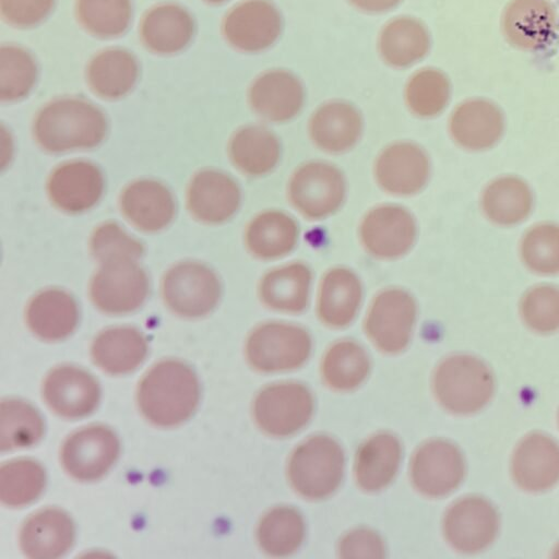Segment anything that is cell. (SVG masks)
<instances>
[{
	"label": "cell",
	"mask_w": 559,
	"mask_h": 559,
	"mask_svg": "<svg viewBox=\"0 0 559 559\" xmlns=\"http://www.w3.org/2000/svg\"><path fill=\"white\" fill-rule=\"evenodd\" d=\"M200 400V385L194 371L175 359L162 360L142 378L138 404L143 416L160 427L186 421Z\"/></svg>",
	"instance_id": "cell-1"
},
{
	"label": "cell",
	"mask_w": 559,
	"mask_h": 559,
	"mask_svg": "<svg viewBox=\"0 0 559 559\" xmlns=\"http://www.w3.org/2000/svg\"><path fill=\"white\" fill-rule=\"evenodd\" d=\"M34 131L45 150L63 152L99 144L106 135L107 122L92 104L63 98L50 103L38 114Z\"/></svg>",
	"instance_id": "cell-2"
},
{
	"label": "cell",
	"mask_w": 559,
	"mask_h": 559,
	"mask_svg": "<svg viewBox=\"0 0 559 559\" xmlns=\"http://www.w3.org/2000/svg\"><path fill=\"white\" fill-rule=\"evenodd\" d=\"M433 386L439 402L455 414L483 408L493 392V379L487 366L468 355L443 360L436 370Z\"/></svg>",
	"instance_id": "cell-3"
},
{
	"label": "cell",
	"mask_w": 559,
	"mask_h": 559,
	"mask_svg": "<svg viewBox=\"0 0 559 559\" xmlns=\"http://www.w3.org/2000/svg\"><path fill=\"white\" fill-rule=\"evenodd\" d=\"M343 471V451L335 440L326 436H314L301 443L288 465L293 487L308 499H322L334 492Z\"/></svg>",
	"instance_id": "cell-4"
},
{
	"label": "cell",
	"mask_w": 559,
	"mask_h": 559,
	"mask_svg": "<svg viewBox=\"0 0 559 559\" xmlns=\"http://www.w3.org/2000/svg\"><path fill=\"white\" fill-rule=\"evenodd\" d=\"M163 297L177 314L199 318L211 312L221 297L216 274L198 262L173 266L163 280Z\"/></svg>",
	"instance_id": "cell-5"
},
{
	"label": "cell",
	"mask_w": 559,
	"mask_h": 559,
	"mask_svg": "<svg viewBox=\"0 0 559 559\" xmlns=\"http://www.w3.org/2000/svg\"><path fill=\"white\" fill-rule=\"evenodd\" d=\"M311 349L309 334L301 328L266 323L257 328L246 346L247 358L261 371H280L302 365Z\"/></svg>",
	"instance_id": "cell-6"
},
{
	"label": "cell",
	"mask_w": 559,
	"mask_h": 559,
	"mask_svg": "<svg viewBox=\"0 0 559 559\" xmlns=\"http://www.w3.org/2000/svg\"><path fill=\"white\" fill-rule=\"evenodd\" d=\"M148 294L145 272L130 259L102 263L91 283V297L104 312L120 314L138 309Z\"/></svg>",
	"instance_id": "cell-7"
},
{
	"label": "cell",
	"mask_w": 559,
	"mask_h": 559,
	"mask_svg": "<svg viewBox=\"0 0 559 559\" xmlns=\"http://www.w3.org/2000/svg\"><path fill=\"white\" fill-rule=\"evenodd\" d=\"M313 403L309 390L299 383H280L264 388L253 404L259 427L275 437H286L310 419Z\"/></svg>",
	"instance_id": "cell-8"
},
{
	"label": "cell",
	"mask_w": 559,
	"mask_h": 559,
	"mask_svg": "<svg viewBox=\"0 0 559 559\" xmlns=\"http://www.w3.org/2000/svg\"><path fill=\"white\" fill-rule=\"evenodd\" d=\"M120 443L116 433L103 425H93L73 432L61 450L66 472L81 481L103 477L118 459Z\"/></svg>",
	"instance_id": "cell-9"
},
{
	"label": "cell",
	"mask_w": 559,
	"mask_h": 559,
	"mask_svg": "<svg viewBox=\"0 0 559 559\" xmlns=\"http://www.w3.org/2000/svg\"><path fill=\"white\" fill-rule=\"evenodd\" d=\"M288 192L299 212L310 218H321L335 212L342 204L345 180L332 165L308 163L293 175Z\"/></svg>",
	"instance_id": "cell-10"
},
{
	"label": "cell",
	"mask_w": 559,
	"mask_h": 559,
	"mask_svg": "<svg viewBox=\"0 0 559 559\" xmlns=\"http://www.w3.org/2000/svg\"><path fill=\"white\" fill-rule=\"evenodd\" d=\"M416 318L413 297L401 289H389L373 300L366 320V331L383 352L397 353L407 345Z\"/></svg>",
	"instance_id": "cell-11"
},
{
	"label": "cell",
	"mask_w": 559,
	"mask_h": 559,
	"mask_svg": "<svg viewBox=\"0 0 559 559\" xmlns=\"http://www.w3.org/2000/svg\"><path fill=\"white\" fill-rule=\"evenodd\" d=\"M43 395L59 416L75 419L90 415L97 407L100 389L87 371L74 366H59L46 377Z\"/></svg>",
	"instance_id": "cell-12"
},
{
	"label": "cell",
	"mask_w": 559,
	"mask_h": 559,
	"mask_svg": "<svg viewBox=\"0 0 559 559\" xmlns=\"http://www.w3.org/2000/svg\"><path fill=\"white\" fill-rule=\"evenodd\" d=\"M447 540L462 552L486 548L496 537L498 516L492 506L483 498L468 497L455 502L443 523Z\"/></svg>",
	"instance_id": "cell-13"
},
{
	"label": "cell",
	"mask_w": 559,
	"mask_h": 559,
	"mask_svg": "<svg viewBox=\"0 0 559 559\" xmlns=\"http://www.w3.org/2000/svg\"><path fill=\"white\" fill-rule=\"evenodd\" d=\"M464 475V461L459 449L444 440L421 445L412 462L415 487L428 497H441L455 489Z\"/></svg>",
	"instance_id": "cell-14"
},
{
	"label": "cell",
	"mask_w": 559,
	"mask_h": 559,
	"mask_svg": "<svg viewBox=\"0 0 559 559\" xmlns=\"http://www.w3.org/2000/svg\"><path fill=\"white\" fill-rule=\"evenodd\" d=\"M500 25L511 46L535 51L554 35L557 14L548 0H510L502 11Z\"/></svg>",
	"instance_id": "cell-15"
},
{
	"label": "cell",
	"mask_w": 559,
	"mask_h": 559,
	"mask_svg": "<svg viewBox=\"0 0 559 559\" xmlns=\"http://www.w3.org/2000/svg\"><path fill=\"white\" fill-rule=\"evenodd\" d=\"M361 240L374 257L394 259L406 253L416 237L412 214L396 205H384L369 212L362 221Z\"/></svg>",
	"instance_id": "cell-16"
},
{
	"label": "cell",
	"mask_w": 559,
	"mask_h": 559,
	"mask_svg": "<svg viewBox=\"0 0 559 559\" xmlns=\"http://www.w3.org/2000/svg\"><path fill=\"white\" fill-rule=\"evenodd\" d=\"M281 32V16L265 0H248L234 8L224 21L227 40L243 51H259L271 46Z\"/></svg>",
	"instance_id": "cell-17"
},
{
	"label": "cell",
	"mask_w": 559,
	"mask_h": 559,
	"mask_svg": "<svg viewBox=\"0 0 559 559\" xmlns=\"http://www.w3.org/2000/svg\"><path fill=\"white\" fill-rule=\"evenodd\" d=\"M104 191V177L99 168L84 160L59 166L48 181V194L59 209L79 213L94 206Z\"/></svg>",
	"instance_id": "cell-18"
},
{
	"label": "cell",
	"mask_w": 559,
	"mask_h": 559,
	"mask_svg": "<svg viewBox=\"0 0 559 559\" xmlns=\"http://www.w3.org/2000/svg\"><path fill=\"white\" fill-rule=\"evenodd\" d=\"M74 525L68 513L57 508L40 510L22 525L20 545L24 555L35 559L63 556L73 545Z\"/></svg>",
	"instance_id": "cell-19"
},
{
	"label": "cell",
	"mask_w": 559,
	"mask_h": 559,
	"mask_svg": "<svg viewBox=\"0 0 559 559\" xmlns=\"http://www.w3.org/2000/svg\"><path fill=\"white\" fill-rule=\"evenodd\" d=\"M429 176V160L424 151L412 143H396L385 148L376 164L379 185L394 194L419 191Z\"/></svg>",
	"instance_id": "cell-20"
},
{
	"label": "cell",
	"mask_w": 559,
	"mask_h": 559,
	"mask_svg": "<svg viewBox=\"0 0 559 559\" xmlns=\"http://www.w3.org/2000/svg\"><path fill=\"white\" fill-rule=\"evenodd\" d=\"M516 484L528 491H542L559 480V447L549 437L533 433L518 445L512 460Z\"/></svg>",
	"instance_id": "cell-21"
},
{
	"label": "cell",
	"mask_w": 559,
	"mask_h": 559,
	"mask_svg": "<svg viewBox=\"0 0 559 559\" xmlns=\"http://www.w3.org/2000/svg\"><path fill=\"white\" fill-rule=\"evenodd\" d=\"M240 204L238 185L217 170L198 173L188 190L191 213L205 223H222L230 218Z\"/></svg>",
	"instance_id": "cell-22"
},
{
	"label": "cell",
	"mask_w": 559,
	"mask_h": 559,
	"mask_svg": "<svg viewBox=\"0 0 559 559\" xmlns=\"http://www.w3.org/2000/svg\"><path fill=\"white\" fill-rule=\"evenodd\" d=\"M450 131L453 139L466 148H487L502 134L503 115L499 107L488 99H468L453 111Z\"/></svg>",
	"instance_id": "cell-23"
},
{
	"label": "cell",
	"mask_w": 559,
	"mask_h": 559,
	"mask_svg": "<svg viewBox=\"0 0 559 559\" xmlns=\"http://www.w3.org/2000/svg\"><path fill=\"white\" fill-rule=\"evenodd\" d=\"M121 209L127 218L145 231L165 228L174 218L175 201L170 191L160 182L138 180L128 186L121 195Z\"/></svg>",
	"instance_id": "cell-24"
},
{
	"label": "cell",
	"mask_w": 559,
	"mask_h": 559,
	"mask_svg": "<svg viewBox=\"0 0 559 559\" xmlns=\"http://www.w3.org/2000/svg\"><path fill=\"white\" fill-rule=\"evenodd\" d=\"M302 99L300 82L283 70L263 73L250 90V103L253 109L272 121H284L296 116L302 106Z\"/></svg>",
	"instance_id": "cell-25"
},
{
	"label": "cell",
	"mask_w": 559,
	"mask_h": 559,
	"mask_svg": "<svg viewBox=\"0 0 559 559\" xmlns=\"http://www.w3.org/2000/svg\"><path fill=\"white\" fill-rule=\"evenodd\" d=\"M26 321L32 332L45 341L68 337L79 322V308L68 293L53 288L37 294L28 304Z\"/></svg>",
	"instance_id": "cell-26"
},
{
	"label": "cell",
	"mask_w": 559,
	"mask_h": 559,
	"mask_svg": "<svg viewBox=\"0 0 559 559\" xmlns=\"http://www.w3.org/2000/svg\"><path fill=\"white\" fill-rule=\"evenodd\" d=\"M91 354L102 370L110 374H124L136 369L145 359L147 343L134 328H110L96 336Z\"/></svg>",
	"instance_id": "cell-27"
},
{
	"label": "cell",
	"mask_w": 559,
	"mask_h": 559,
	"mask_svg": "<svg viewBox=\"0 0 559 559\" xmlns=\"http://www.w3.org/2000/svg\"><path fill=\"white\" fill-rule=\"evenodd\" d=\"M361 129L359 112L343 102L323 105L310 121V135L313 142L330 153L349 150L359 139Z\"/></svg>",
	"instance_id": "cell-28"
},
{
	"label": "cell",
	"mask_w": 559,
	"mask_h": 559,
	"mask_svg": "<svg viewBox=\"0 0 559 559\" xmlns=\"http://www.w3.org/2000/svg\"><path fill=\"white\" fill-rule=\"evenodd\" d=\"M361 296V284L352 271L333 269L324 276L320 287L319 316L331 326L347 325L359 308Z\"/></svg>",
	"instance_id": "cell-29"
},
{
	"label": "cell",
	"mask_w": 559,
	"mask_h": 559,
	"mask_svg": "<svg viewBox=\"0 0 559 559\" xmlns=\"http://www.w3.org/2000/svg\"><path fill=\"white\" fill-rule=\"evenodd\" d=\"M193 23L190 14L175 4L152 9L143 19L141 35L153 51L171 53L181 50L190 41Z\"/></svg>",
	"instance_id": "cell-30"
},
{
	"label": "cell",
	"mask_w": 559,
	"mask_h": 559,
	"mask_svg": "<svg viewBox=\"0 0 559 559\" xmlns=\"http://www.w3.org/2000/svg\"><path fill=\"white\" fill-rule=\"evenodd\" d=\"M401 460L399 440L390 433H378L367 440L356 457V478L367 491L385 487L395 476Z\"/></svg>",
	"instance_id": "cell-31"
},
{
	"label": "cell",
	"mask_w": 559,
	"mask_h": 559,
	"mask_svg": "<svg viewBox=\"0 0 559 559\" xmlns=\"http://www.w3.org/2000/svg\"><path fill=\"white\" fill-rule=\"evenodd\" d=\"M310 282L309 269L294 263L267 273L261 282L260 295L273 309L298 312L307 306Z\"/></svg>",
	"instance_id": "cell-32"
},
{
	"label": "cell",
	"mask_w": 559,
	"mask_h": 559,
	"mask_svg": "<svg viewBox=\"0 0 559 559\" xmlns=\"http://www.w3.org/2000/svg\"><path fill=\"white\" fill-rule=\"evenodd\" d=\"M298 228L288 215L270 211L257 216L248 226L246 241L249 250L261 259L285 255L295 247Z\"/></svg>",
	"instance_id": "cell-33"
},
{
	"label": "cell",
	"mask_w": 559,
	"mask_h": 559,
	"mask_svg": "<svg viewBox=\"0 0 559 559\" xmlns=\"http://www.w3.org/2000/svg\"><path fill=\"white\" fill-rule=\"evenodd\" d=\"M138 78L134 57L126 50L108 49L98 53L87 69L91 87L106 98H117L127 94Z\"/></svg>",
	"instance_id": "cell-34"
},
{
	"label": "cell",
	"mask_w": 559,
	"mask_h": 559,
	"mask_svg": "<svg viewBox=\"0 0 559 559\" xmlns=\"http://www.w3.org/2000/svg\"><path fill=\"white\" fill-rule=\"evenodd\" d=\"M234 164L248 175L270 171L280 157V144L275 135L261 127L240 129L229 146Z\"/></svg>",
	"instance_id": "cell-35"
},
{
	"label": "cell",
	"mask_w": 559,
	"mask_h": 559,
	"mask_svg": "<svg viewBox=\"0 0 559 559\" xmlns=\"http://www.w3.org/2000/svg\"><path fill=\"white\" fill-rule=\"evenodd\" d=\"M380 52L395 67H405L423 58L429 48V36L416 20L400 17L390 22L380 35Z\"/></svg>",
	"instance_id": "cell-36"
},
{
	"label": "cell",
	"mask_w": 559,
	"mask_h": 559,
	"mask_svg": "<svg viewBox=\"0 0 559 559\" xmlns=\"http://www.w3.org/2000/svg\"><path fill=\"white\" fill-rule=\"evenodd\" d=\"M531 207V190L519 178H499L487 187L483 195V209L497 224H516L528 215Z\"/></svg>",
	"instance_id": "cell-37"
},
{
	"label": "cell",
	"mask_w": 559,
	"mask_h": 559,
	"mask_svg": "<svg viewBox=\"0 0 559 559\" xmlns=\"http://www.w3.org/2000/svg\"><path fill=\"white\" fill-rule=\"evenodd\" d=\"M43 417L31 404L7 399L0 405V449L8 451L37 443L44 436Z\"/></svg>",
	"instance_id": "cell-38"
},
{
	"label": "cell",
	"mask_w": 559,
	"mask_h": 559,
	"mask_svg": "<svg viewBox=\"0 0 559 559\" xmlns=\"http://www.w3.org/2000/svg\"><path fill=\"white\" fill-rule=\"evenodd\" d=\"M305 533L300 513L289 507L269 511L258 527V540L269 555L283 557L293 554L300 546Z\"/></svg>",
	"instance_id": "cell-39"
},
{
	"label": "cell",
	"mask_w": 559,
	"mask_h": 559,
	"mask_svg": "<svg viewBox=\"0 0 559 559\" xmlns=\"http://www.w3.org/2000/svg\"><path fill=\"white\" fill-rule=\"evenodd\" d=\"M46 485V472L36 461L20 459L0 469V499L9 507H22L37 499Z\"/></svg>",
	"instance_id": "cell-40"
},
{
	"label": "cell",
	"mask_w": 559,
	"mask_h": 559,
	"mask_svg": "<svg viewBox=\"0 0 559 559\" xmlns=\"http://www.w3.org/2000/svg\"><path fill=\"white\" fill-rule=\"evenodd\" d=\"M369 367L368 356L358 344L342 341L326 353L322 373L331 388L347 391L358 386L366 379Z\"/></svg>",
	"instance_id": "cell-41"
},
{
	"label": "cell",
	"mask_w": 559,
	"mask_h": 559,
	"mask_svg": "<svg viewBox=\"0 0 559 559\" xmlns=\"http://www.w3.org/2000/svg\"><path fill=\"white\" fill-rule=\"evenodd\" d=\"M451 87L447 75L437 69L417 72L406 87L409 108L421 117H432L441 112L450 98Z\"/></svg>",
	"instance_id": "cell-42"
},
{
	"label": "cell",
	"mask_w": 559,
	"mask_h": 559,
	"mask_svg": "<svg viewBox=\"0 0 559 559\" xmlns=\"http://www.w3.org/2000/svg\"><path fill=\"white\" fill-rule=\"evenodd\" d=\"M78 15L91 33L110 37L123 33L131 19L130 0H79Z\"/></svg>",
	"instance_id": "cell-43"
},
{
	"label": "cell",
	"mask_w": 559,
	"mask_h": 559,
	"mask_svg": "<svg viewBox=\"0 0 559 559\" xmlns=\"http://www.w3.org/2000/svg\"><path fill=\"white\" fill-rule=\"evenodd\" d=\"M36 80V64L22 48L5 46L0 53V96L15 100L25 96Z\"/></svg>",
	"instance_id": "cell-44"
},
{
	"label": "cell",
	"mask_w": 559,
	"mask_h": 559,
	"mask_svg": "<svg viewBox=\"0 0 559 559\" xmlns=\"http://www.w3.org/2000/svg\"><path fill=\"white\" fill-rule=\"evenodd\" d=\"M521 254L524 263L542 274L559 272V227L543 224L531 229L523 238Z\"/></svg>",
	"instance_id": "cell-45"
},
{
	"label": "cell",
	"mask_w": 559,
	"mask_h": 559,
	"mask_svg": "<svg viewBox=\"0 0 559 559\" xmlns=\"http://www.w3.org/2000/svg\"><path fill=\"white\" fill-rule=\"evenodd\" d=\"M521 312L525 323L542 333L559 328V289L542 285L528 290L523 297Z\"/></svg>",
	"instance_id": "cell-46"
},
{
	"label": "cell",
	"mask_w": 559,
	"mask_h": 559,
	"mask_svg": "<svg viewBox=\"0 0 559 559\" xmlns=\"http://www.w3.org/2000/svg\"><path fill=\"white\" fill-rule=\"evenodd\" d=\"M91 249L93 255L102 263L118 259L136 261L144 251L138 240L115 223H106L94 231Z\"/></svg>",
	"instance_id": "cell-47"
},
{
	"label": "cell",
	"mask_w": 559,
	"mask_h": 559,
	"mask_svg": "<svg viewBox=\"0 0 559 559\" xmlns=\"http://www.w3.org/2000/svg\"><path fill=\"white\" fill-rule=\"evenodd\" d=\"M53 0H1L3 16L16 26H32L48 15Z\"/></svg>",
	"instance_id": "cell-48"
},
{
	"label": "cell",
	"mask_w": 559,
	"mask_h": 559,
	"mask_svg": "<svg viewBox=\"0 0 559 559\" xmlns=\"http://www.w3.org/2000/svg\"><path fill=\"white\" fill-rule=\"evenodd\" d=\"M340 552L345 558H382L384 546L378 534L362 528L344 536L340 544Z\"/></svg>",
	"instance_id": "cell-49"
},
{
	"label": "cell",
	"mask_w": 559,
	"mask_h": 559,
	"mask_svg": "<svg viewBox=\"0 0 559 559\" xmlns=\"http://www.w3.org/2000/svg\"><path fill=\"white\" fill-rule=\"evenodd\" d=\"M359 9L379 12L396 5L401 0H350Z\"/></svg>",
	"instance_id": "cell-50"
},
{
	"label": "cell",
	"mask_w": 559,
	"mask_h": 559,
	"mask_svg": "<svg viewBox=\"0 0 559 559\" xmlns=\"http://www.w3.org/2000/svg\"><path fill=\"white\" fill-rule=\"evenodd\" d=\"M206 1H209V2H211V3H218V2H223V1H225V0H206Z\"/></svg>",
	"instance_id": "cell-51"
}]
</instances>
